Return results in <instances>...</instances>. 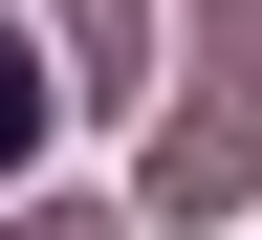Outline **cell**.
<instances>
[{
	"label": "cell",
	"mask_w": 262,
	"mask_h": 240,
	"mask_svg": "<svg viewBox=\"0 0 262 240\" xmlns=\"http://www.w3.org/2000/svg\"><path fill=\"white\" fill-rule=\"evenodd\" d=\"M0 240H131V219H110V197H22Z\"/></svg>",
	"instance_id": "cell-4"
},
{
	"label": "cell",
	"mask_w": 262,
	"mask_h": 240,
	"mask_svg": "<svg viewBox=\"0 0 262 240\" xmlns=\"http://www.w3.org/2000/svg\"><path fill=\"white\" fill-rule=\"evenodd\" d=\"M131 197H153V219H241L262 197V44H196V88L153 110V175Z\"/></svg>",
	"instance_id": "cell-1"
},
{
	"label": "cell",
	"mask_w": 262,
	"mask_h": 240,
	"mask_svg": "<svg viewBox=\"0 0 262 240\" xmlns=\"http://www.w3.org/2000/svg\"><path fill=\"white\" fill-rule=\"evenodd\" d=\"M44 22H66L88 66H110V88H131V0H44Z\"/></svg>",
	"instance_id": "cell-3"
},
{
	"label": "cell",
	"mask_w": 262,
	"mask_h": 240,
	"mask_svg": "<svg viewBox=\"0 0 262 240\" xmlns=\"http://www.w3.org/2000/svg\"><path fill=\"white\" fill-rule=\"evenodd\" d=\"M44 110H66V88H44V22H22V0H0V175H22V153H44Z\"/></svg>",
	"instance_id": "cell-2"
}]
</instances>
